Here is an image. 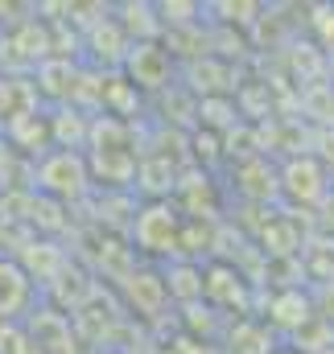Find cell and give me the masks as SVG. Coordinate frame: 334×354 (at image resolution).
I'll use <instances>...</instances> for the list:
<instances>
[{
	"mask_svg": "<svg viewBox=\"0 0 334 354\" xmlns=\"http://www.w3.org/2000/svg\"><path fill=\"white\" fill-rule=\"evenodd\" d=\"M137 243L145 252H173V243H177V218H173L169 206H149L137 218Z\"/></svg>",
	"mask_w": 334,
	"mask_h": 354,
	"instance_id": "obj_1",
	"label": "cell"
},
{
	"mask_svg": "<svg viewBox=\"0 0 334 354\" xmlns=\"http://www.w3.org/2000/svg\"><path fill=\"white\" fill-rule=\"evenodd\" d=\"M33 297V276L17 260H0V317H17Z\"/></svg>",
	"mask_w": 334,
	"mask_h": 354,
	"instance_id": "obj_2",
	"label": "cell"
},
{
	"mask_svg": "<svg viewBox=\"0 0 334 354\" xmlns=\"http://www.w3.org/2000/svg\"><path fill=\"white\" fill-rule=\"evenodd\" d=\"M128 66H132L137 83H145V87H157V83H166V75H169V58L157 50V46H132V58H128Z\"/></svg>",
	"mask_w": 334,
	"mask_h": 354,
	"instance_id": "obj_3",
	"label": "cell"
},
{
	"mask_svg": "<svg viewBox=\"0 0 334 354\" xmlns=\"http://www.w3.org/2000/svg\"><path fill=\"white\" fill-rule=\"evenodd\" d=\"M272 354H293V351H272Z\"/></svg>",
	"mask_w": 334,
	"mask_h": 354,
	"instance_id": "obj_4",
	"label": "cell"
}]
</instances>
